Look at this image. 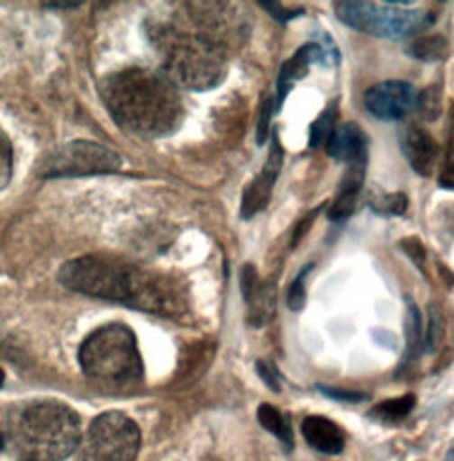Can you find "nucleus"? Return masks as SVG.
<instances>
[{
  "instance_id": "obj_32",
  "label": "nucleus",
  "mask_w": 454,
  "mask_h": 461,
  "mask_svg": "<svg viewBox=\"0 0 454 461\" xmlns=\"http://www.w3.org/2000/svg\"><path fill=\"white\" fill-rule=\"evenodd\" d=\"M320 210H322V208H316L313 213L305 215V217L296 224V228L293 230V238H291V249H295V247L304 240V236L309 232V230L313 228V224H314V221H316Z\"/></svg>"
},
{
  "instance_id": "obj_35",
  "label": "nucleus",
  "mask_w": 454,
  "mask_h": 461,
  "mask_svg": "<svg viewBox=\"0 0 454 461\" xmlns=\"http://www.w3.org/2000/svg\"><path fill=\"white\" fill-rule=\"evenodd\" d=\"M4 385V373H2V369H0V387Z\"/></svg>"
},
{
  "instance_id": "obj_7",
  "label": "nucleus",
  "mask_w": 454,
  "mask_h": 461,
  "mask_svg": "<svg viewBox=\"0 0 454 461\" xmlns=\"http://www.w3.org/2000/svg\"><path fill=\"white\" fill-rule=\"evenodd\" d=\"M141 449V429L123 411L98 415L82 442V461H135Z\"/></svg>"
},
{
  "instance_id": "obj_10",
  "label": "nucleus",
  "mask_w": 454,
  "mask_h": 461,
  "mask_svg": "<svg viewBox=\"0 0 454 461\" xmlns=\"http://www.w3.org/2000/svg\"><path fill=\"white\" fill-rule=\"evenodd\" d=\"M283 146H281L277 130H274L272 139H270V153L267 157V162H265L261 173L258 174L243 190L241 206H240V217L243 221H250L252 217H256L268 206V203L272 199L274 186H276L277 177L283 169Z\"/></svg>"
},
{
  "instance_id": "obj_15",
  "label": "nucleus",
  "mask_w": 454,
  "mask_h": 461,
  "mask_svg": "<svg viewBox=\"0 0 454 461\" xmlns=\"http://www.w3.org/2000/svg\"><path fill=\"white\" fill-rule=\"evenodd\" d=\"M366 166H368V162H359V164H350L348 166V171L340 179V190L336 194V199H334L332 206L329 208V221L342 222L355 212L359 194L364 186Z\"/></svg>"
},
{
  "instance_id": "obj_17",
  "label": "nucleus",
  "mask_w": 454,
  "mask_h": 461,
  "mask_svg": "<svg viewBox=\"0 0 454 461\" xmlns=\"http://www.w3.org/2000/svg\"><path fill=\"white\" fill-rule=\"evenodd\" d=\"M258 420L267 431H270L272 435H276L281 440L286 453L293 451L295 438H293V428H291L287 415H283L272 404L263 403L258 408Z\"/></svg>"
},
{
  "instance_id": "obj_18",
  "label": "nucleus",
  "mask_w": 454,
  "mask_h": 461,
  "mask_svg": "<svg viewBox=\"0 0 454 461\" xmlns=\"http://www.w3.org/2000/svg\"><path fill=\"white\" fill-rule=\"evenodd\" d=\"M406 300V320H404V334H406V353L404 364L412 362L421 349H424V334H422V316L419 307L412 298Z\"/></svg>"
},
{
  "instance_id": "obj_36",
  "label": "nucleus",
  "mask_w": 454,
  "mask_h": 461,
  "mask_svg": "<svg viewBox=\"0 0 454 461\" xmlns=\"http://www.w3.org/2000/svg\"><path fill=\"white\" fill-rule=\"evenodd\" d=\"M2 446H4V444H2V435H0V449H2Z\"/></svg>"
},
{
  "instance_id": "obj_14",
  "label": "nucleus",
  "mask_w": 454,
  "mask_h": 461,
  "mask_svg": "<svg viewBox=\"0 0 454 461\" xmlns=\"http://www.w3.org/2000/svg\"><path fill=\"white\" fill-rule=\"evenodd\" d=\"M302 435L305 442L329 456H338L344 451V435L340 426L323 417V415H309L302 422Z\"/></svg>"
},
{
  "instance_id": "obj_16",
  "label": "nucleus",
  "mask_w": 454,
  "mask_h": 461,
  "mask_svg": "<svg viewBox=\"0 0 454 461\" xmlns=\"http://www.w3.org/2000/svg\"><path fill=\"white\" fill-rule=\"evenodd\" d=\"M249 314L247 320L252 327H265L276 314V286L263 285L247 300Z\"/></svg>"
},
{
  "instance_id": "obj_25",
  "label": "nucleus",
  "mask_w": 454,
  "mask_h": 461,
  "mask_svg": "<svg viewBox=\"0 0 454 461\" xmlns=\"http://www.w3.org/2000/svg\"><path fill=\"white\" fill-rule=\"evenodd\" d=\"M318 391H320L325 398H331V400L340 402V403H364V402L369 400V394H366V393H357V391L334 389V387H323V385H318Z\"/></svg>"
},
{
  "instance_id": "obj_21",
  "label": "nucleus",
  "mask_w": 454,
  "mask_h": 461,
  "mask_svg": "<svg viewBox=\"0 0 454 461\" xmlns=\"http://www.w3.org/2000/svg\"><path fill=\"white\" fill-rule=\"evenodd\" d=\"M336 119H338L336 105L327 107L322 114L316 117V121L311 124V130H309V148L316 149L327 142V139L331 137V133L336 128Z\"/></svg>"
},
{
  "instance_id": "obj_30",
  "label": "nucleus",
  "mask_w": 454,
  "mask_h": 461,
  "mask_svg": "<svg viewBox=\"0 0 454 461\" xmlns=\"http://www.w3.org/2000/svg\"><path fill=\"white\" fill-rule=\"evenodd\" d=\"M259 4H261V5L267 9V13L272 14L279 23H287L289 20H293V18L304 14V9H302V7H293V9H289V7H286V5L279 4V2H274V0H270V2H259Z\"/></svg>"
},
{
  "instance_id": "obj_34",
  "label": "nucleus",
  "mask_w": 454,
  "mask_h": 461,
  "mask_svg": "<svg viewBox=\"0 0 454 461\" xmlns=\"http://www.w3.org/2000/svg\"><path fill=\"white\" fill-rule=\"evenodd\" d=\"M47 7H57V9H75L80 5V2H50V4H45Z\"/></svg>"
},
{
  "instance_id": "obj_4",
  "label": "nucleus",
  "mask_w": 454,
  "mask_h": 461,
  "mask_svg": "<svg viewBox=\"0 0 454 461\" xmlns=\"http://www.w3.org/2000/svg\"><path fill=\"white\" fill-rule=\"evenodd\" d=\"M5 442L18 461L66 460L82 442L80 419L59 402L25 404L9 419Z\"/></svg>"
},
{
  "instance_id": "obj_9",
  "label": "nucleus",
  "mask_w": 454,
  "mask_h": 461,
  "mask_svg": "<svg viewBox=\"0 0 454 461\" xmlns=\"http://www.w3.org/2000/svg\"><path fill=\"white\" fill-rule=\"evenodd\" d=\"M419 91L404 80H386L369 87L364 107L380 121H401L417 111Z\"/></svg>"
},
{
  "instance_id": "obj_26",
  "label": "nucleus",
  "mask_w": 454,
  "mask_h": 461,
  "mask_svg": "<svg viewBox=\"0 0 454 461\" xmlns=\"http://www.w3.org/2000/svg\"><path fill=\"white\" fill-rule=\"evenodd\" d=\"M440 336H442V316L440 312L435 311V307H431L430 323L424 336V349H428V353H433L437 349V346L440 343Z\"/></svg>"
},
{
  "instance_id": "obj_12",
  "label": "nucleus",
  "mask_w": 454,
  "mask_h": 461,
  "mask_svg": "<svg viewBox=\"0 0 454 461\" xmlns=\"http://www.w3.org/2000/svg\"><path fill=\"white\" fill-rule=\"evenodd\" d=\"M399 146L415 173L422 177L433 174L440 158V149L433 135L424 126L417 122L403 126L399 131Z\"/></svg>"
},
{
  "instance_id": "obj_33",
  "label": "nucleus",
  "mask_w": 454,
  "mask_h": 461,
  "mask_svg": "<svg viewBox=\"0 0 454 461\" xmlns=\"http://www.w3.org/2000/svg\"><path fill=\"white\" fill-rule=\"evenodd\" d=\"M451 140L448 142V149H446V162H444V169L440 173V181L439 185L442 188H448L451 190L453 188V162H451Z\"/></svg>"
},
{
  "instance_id": "obj_5",
  "label": "nucleus",
  "mask_w": 454,
  "mask_h": 461,
  "mask_svg": "<svg viewBox=\"0 0 454 461\" xmlns=\"http://www.w3.org/2000/svg\"><path fill=\"white\" fill-rule=\"evenodd\" d=\"M78 362L98 382L130 384L144 375L135 332L123 323H109L89 334L78 349Z\"/></svg>"
},
{
  "instance_id": "obj_1",
  "label": "nucleus",
  "mask_w": 454,
  "mask_h": 461,
  "mask_svg": "<svg viewBox=\"0 0 454 461\" xmlns=\"http://www.w3.org/2000/svg\"><path fill=\"white\" fill-rule=\"evenodd\" d=\"M57 281L69 291L159 316L170 318L185 311V293L176 281L109 256L71 259L59 268Z\"/></svg>"
},
{
  "instance_id": "obj_28",
  "label": "nucleus",
  "mask_w": 454,
  "mask_h": 461,
  "mask_svg": "<svg viewBox=\"0 0 454 461\" xmlns=\"http://www.w3.org/2000/svg\"><path fill=\"white\" fill-rule=\"evenodd\" d=\"M256 373L259 375V378L263 380V384L268 389H272L274 393H281V375H279L277 367L272 362L258 360L256 362Z\"/></svg>"
},
{
  "instance_id": "obj_23",
  "label": "nucleus",
  "mask_w": 454,
  "mask_h": 461,
  "mask_svg": "<svg viewBox=\"0 0 454 461\" xmlns=\"http://www.w3.org/2000/svg\"><path fill=\"white\" fill-rule=\"evenodd\" d=\"M314 268V265H305L298 276L295 277V281L291 283V286L287 289V307L291 311H302L307 300V291H305V279L309 276V272Z\"/></svg>"
},
{
  "instance_id": "obj_29",
  "label": "nucleus",
  "mask_w": 454,
  "mask_h": 461,
  "mask_svg": "<svg viewBox=\"0 0 454 461\" xmlns=\"http://www.w3.org/2000/svg\"><path fill=\"white\" fill-rule=\"evenodd\" d=\"M274 114V98H267L261 105V117L258 122V130H256V140L258 146H263L268 137H270V119Z\"/></svg>"
},
{
  "instance_id": "obj_22",
  "label": "nucleus",
  "mask_w": 454,
  "mask_h": 461,
  "mask_svg": "<svg viewBox=\"0 0 454 461\" xmlns=\"http://www.w3.org/2000/svg\"><path fill=\"white\" fill-rule=\"evenodd\" d=\"M371 208L380 215H403L408 208V197L403 192L397 194H378L369 197Z\"/></svg>"
},
{
  "instance_id": "obj_8",
  "label": "nucleus",
  "mask_w": 454,
  "mask_h": 461,
  "mask_svg": "<svg viewBox=\"0 0 454 461\" xmlns=\"http://www.w3.org/2000/svg\"><path fill=\"white\" fill-rule=\"evenodd\" d=\"M121 164V157L102 144L73 140L49 153L38 166V176L56 179L111 174L119 171Z\"/></svg>"
},
{
  "instance_id": "obj_19",
  "label": "nucleus",
  "mask_w": 454,
  "mask_h": 461,
  "mask_svg": "<svg viewBox=\"0 0 454 461\" xmlns=\"http://www.w3.org/2000/svg\"><path fill=\"white\" fill-rule=\"evenodd\" d=\"M415 406V396L413 394H404L396 400H387L384 403L377 404L368 415L378 422L384 424H396L408 417V413Z\"/></svg>"
},
{
  "instance_id": "obj_6",
  "label": "nucleus",
  "mask_w": 454,
  "mask_h": 461,
  "mask_svg": "<svg viewBox=\"0 0 454 461\" xmlns=\"http://www.w3.org/2000/svg\"><path fill=\"white\" fill-rule=\"evenodd\" d=\"M412 2H336V16L350 29L387 40L413 38L426 31L435 16L428 9L412 7Z\"/></svg>"
},
{
  "instance_id": "obj_11",
  "label": "nucleus",
  "mask_w": 454,
  "mask_h": 461,
  "mask_svg": "<svg viewBox=\"0 0 454 461\" xmlns=\"http://www.w3.org/2000/svg\"><path fill=\"white\" fill-rule=\"evenodd\" d=\"M325 41L322 43H307L304 47H300L295 56L287 59L281 68L279 78H277V104L276 109L279 111L283 105L286 96L289 95V91L293 89V86L302 80L304 77H307L311 64H338L340 62V50L336 49V45L332 43V40L329 36L323 38Z\"/></svg>"
},
{
  "instance_id": "obj_2",
  "label": "nucleus",
  "mask_w": 454,
  "mask_h": 461,
  "mask_svg": "<svg viewBox=\"0 0 454 461\" xmlns=\"http://www.w3.org/2000/svg\"><path fill=\"white\" fill-rule=\"evenodd\" d=\"M98 89L117 126L139 139H164L181 126L183 100L160 71L123 68L102 78Z\"/></svg>"
},
{
  "instance_id": "obj_24",
  "label": "nucleus",
  "mask_w": 454,
  "mask_h": 461,
  "mask_svg": "<svg viewBox=\"0 0 454 461\" xmlns=\"http://www.w3.org/2000/svg\"><path fill=\"white\" fill-rule=\"evenodd\" d=\"M13 173V148L9 137L0 128V190L7 186Z\"/></svg>"
},
{
  "instance_id": "obj_27",
  "label": "nucleus",
  "mask_w": 454,
  "mask_h": 461,
  "mask_svg": "<svg viewBox=\"0 0 454 461\" xmlns=\"http://www.w3.org/2000/svg\"><path fill=\"white\" fill-rule=\"evenodd\" d=\"M259 286H261V281H259V276H258V270L254 268V265H250V263L243 265V268L240 272V289H241L243 300L247 302Z\"/></svg>"
},
{
  "instance_id": "obj_20",
  "label": "nucleus",
  "mask_w": 454,
  "mask_h": 461,
  "mask_svg": "<svg viewBox=\"0 0 454 461\" xmlns=\"http://www.w3.org/2000/svg\"><path fill=\"white\" fill-rule=\"evenodd\" d=\"M406 52H408V56L419 59V60L433 62V60H442V59L448 58L449 45L444 36H428V38L413 40L406 47Z\"/></svg>"
},
{
  "instance_id": "obj_13",
  "label": "nucleus",
  "mask_w": 454,
  "mask_h": 461,
  "mask_svg": "<svg viewBox=\"0 0 454 461\" xmlns=\"http://www.w3.org/2000/svg\"><path fill=\"white\" fill-rule=\"evenodd\" d=\"M325 151L329 157L348 166L368 162L369 137L357 122H342L334 128V131L327 139Z\"/></svg>"
},
{
  "instance_id": "obj_3",
  "label": "nucleus",
  "mask_w": 454,
  "mask_h": 461,
  "mask_svg": "<svg viewBox=\"0 0 454 461\" xmlns=\"http://www.w3.org/2000/svg\"><path fill=\"white\" fill-rule=\"evenodd\" d=\"M146 31L153 50L160 59V73L169 78L174 87L210 91L224 80L226 50L203 27L199 31H188L174 23L155 22Z\"/></svg>"
},
{
  "instance_id": "obj_31",
  "label": "nucleus",
  "mask_w": 454,
  "mask_h": 461,
  "mask_svg": "<svg viewBox=\"0 0 454 461\" xmlns=\"http://www.w3.org/2000/svg\"><path fill=\"white\" fill-rule=\"evenodd\" d=\"M401 247L415 261V265L419 268H422V263L426 259V249L422 247V243L413 236V238H406L404 241H401Z\"/></svg>"
}]
</instances>
